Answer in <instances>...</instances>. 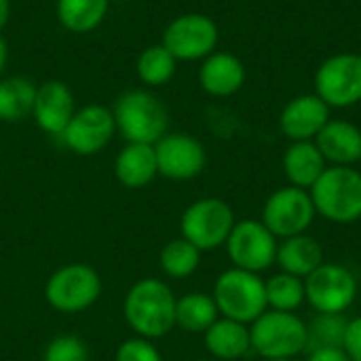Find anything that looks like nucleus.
Returning <instances> with one entry per match:
<instances>
[{
  "label": "nucleus",
  "instance_id": "aec40b11",
  "mask_svg": "<svg viewBox=\"0 0 361 361\" xmlns=\"http://www.w3.org/2000/svg\"><path fill=\"white\" fill-rule=\"evenodd\" d=\"M275 262L281 267L283 273L305 279L324 264V247L315 237L307 233L288 237L281 239V243L277 245Z\"/></svg>",
  "mask_w": 361,
  "mask_h": 361
},
{
  "label": "nucleus",
  "instance_id": "39448f33",
  "mask_svg": "<svg viewBox=\"0 0 361 361\" xmlns=\"http://www.w3.org/2000/svg\"><path fill=\"white\" fill-rule=\"evenodd\" d=\"M212 296L222 317L245 326L256 322L269 309L264 279L235 267L218 275Z\"/></svg>",
  "mask_w": 361,
  "mask_h": 361
},
{
  "label": "nucleus",
  "instance_id": "7c9ffc66",
  "mask_svg": "<svg viewBox=\"0 0 361 361\" xmlns=\"http://www.w3.org/2000/svg\"><path fill=\"white\" fill-rule=\"evenodd\" d=\"M114 361H163V357L159 349L152 345V341L133 336V338H127L123 345H118Z\"/></svg>",
  "mask_w": 361,
  "mask_h": 361
},
{
  "label": "nucleus",
  "instance_id": "a211bd4d",
  "mask_svg": "<svg viewBox=\"0 0 361 361\" xmlns=\"http://www.w3.org/2000/svg\"><path fill=\"white\" fill-rule=\"evenodd\" d=\"M243 61L226 51H214L203 59L199 70V85L205 93L214 97H231L245 85Z\"/></svg>",
  "mask_w": 361,
  "mask_h": 361
},
{
  "label": "nucleus",
  "instance_id": "c9c22d12",
  "mask_svg": "<svg viewBox=\"0 0 361 361\" xmlns=\"http://www.w3.org/2000/svg\"><path fill=\"white\" fill-rule=\"evenodd\" d=\"M267 361H296V360H267Z\"/></svg>",
  "mask_w": 361,
  "mask_h": 361
},
{
  "label": "nucleus",
  "instance_id": "4468645a",
  "mask_svg": "<svg viewBox=\"0 0 361 361\" xmlns=\"http://www.w3.org/2000/svg\"><path fill=\"white\" fill-rule=\"evenodd\" d=\"M154 154L159 173L176 182L197 178L207 163L205 146L188 133H165L154 144Z\"/></svg>",
  "mask_w": 361,
  "mask_h": 361
},
{
  "label": "nucleus",
  "instance_id": "5701e85b",
  "mask_svg": "<svg viewBox=\"0 0 361 361\" xmlns=\"http://www.w3.org/2000/svg\"><path fill=\"white\" fill-rule=\"evenodd\" d=\"M220 319L214 296L190 292L176 302V326L190 334H205Z\"/></svg>",
  "mask_w": 361,
  "mask_h": 361
},
{
  "label": "nucleus",
  "instance_id": "4be33fe9",
  "mask_svg": "<svg viewBox=\"0 0 361 361\" xmlns=\"http://www.w3.org/2000/svg\"><path fill=\"white\" fill-rule=\"evenodd\" d=\"M205 349L218 361H235L252 351L250 326L220 317L205 334Z\"/></svg>",
  "mask_w": 361,
  "mask_h": 361
},
{
  "label": "nucleus",
  "instance_id": "6ab92c4d",
  "mask_svg": "<svg viewBox=\"0 0 361 361\" xmlns=\"http://www.w3.org/2000/svg\"><path fill=\"white\" fill-rule=\"evenodd\" d=\"M328 163L315 142H292L283 154V173L290 186L311 190Z\"/></svg>",
  "mask_w": 361,
  "mask_h": 361
},
{
  "label": "nucleus",
  "instance_id": "c756f323",
  "mask_svg": "<svg viewBox=\"0 0 361 361\" xmlns=\"http://www.w3.org/2000/svg\"><path fill=\"white\" fill-rule=\"evenodd\" d=\"M42 361H89V349L82 338L61 334L47 345Z\"/></svg>",
  "mask_w": 361,
  "mask_h": 361
},
{
  "label": "nucleus",
  "instance_id": "393cba45",
  "mask_svg": "<svg viewBox=\"0 0 361 361\" xmlns=\"http://www.w3.org/2000/svg\"><path fill=\"white\" fill-rule=\"evenodd\" d=\"M110 0H57V19L72 34H87L95 30L106 13Z\"/></svg>",
  "mask_w": 361,
  "mask_h": 361
},
{
  "label": "nucleus",
  "instance_id": "7ed1b4c3",
  "mask_svg": "<svg viewBox=\"0 0 361 361\" xmlns=\"http://www.w3.org/2000/svg\"><path fill=\"white\" fill-rule=\"evenodd\" d=\"M252 351L267 360H294L307 351L309 334L307 324L288 311L267 309L256 322L250 324Z\"/></svg>",
  "mask_w": 361,
  "mask_h": 361
},
{
  "label": "nucleus",
  "instance_id": "473e14b6",
  "mask_svg": "<svg viewBox=\"0 0 361 361\" xmlns=\"http://www.w3.org/2000/svg\"><path fill=\"white\" fill-rule=\"evenodd\" d=\"M305 361H351L345 349L341 347H328V349H313L309 351Z\"/></svg>",
  "mask_w": 361,
  "mask_h": 361
},
{
  "label": "nucleus",
  "instance_id": "f257e3e1",
  "mask_svg": "<svg viewBox=\"0 0 361 361\" xmlns=\"http://www.w3.org/2000/svg\"><path fill=\"white\" fill-rule=\"evenodd\" d=\"M176 302L171 288L154 277L140 279L125 296L123 313L135 336L157 341L176 328Z\"/></svg>",
  "mask_w": 361,
  "mask_h": 361
},
{
  "label": "nucleus",
  "instance_id": "423d86ee",
  "mask_svg": "<svg viewBox=\"0 0 361 361\" xmlns=\"http://www.w3.org/2000/svg\"><path fill=\"white\" fill-rule=\"evenodd\" d=\"M102 296V277L89 264H66L57 269L44 286L47 302L59 313H82Z\"/></svg>",
  "mask_w": 361,
  "mask_h": 361
},
{
  "label": "nucleus",
  "instance_id": "2eb2a0df",
  "mask_svg": "<svg viewBox=\"0 0 361 361\" xmlns=\"http://www.w3.org/2000/svg\"><path fill=\"white\" fill-rule=\"evenodd\" d=\"M330 106L315 93L290 99L279 114V129L292 142H313L330 121Z\"/></svg>",
  "mask_w": 361,
  "mask_h": 361
},
{
  "label": "nucleus",
  "instance_id": "0eeeda50",
  "mask_svg": "<svg viewBox=\"0 0 361 361\" xmlns=\"http://www.w3.org/2000/svg\"><path fill=\"white\" fill-rule=\"evenodd\" d=\"M233 207L216 197L199 199L190 203L180 220V231L186 241H190L201 252L218 250L226 243L235 226Z\"/></svg>",
  "mask_w": 361,
  "mask_h": 361
},
{
  "label": "nucleus",
  "instance_id": "a878e982",
  "mask_svg": "<svg viewBox=\"0 0 361 361\" xmlns=\"http://www.w3.org/2000/svg\"><path fill=\"white\" fill-rule=\"evenodd\" d=\"M135 70L144 85L163 87L173 78V74L178 70V59L163 44H152L140 53Z\"/></svg>",
  "mask_w": 361,
  "mask_h": 361
},
{
  "label": "nucleus",
  "instance_id": "1a4fd4ad",
  "mask_svg": "<svg viewBox=\"0 0 361 361\" xmlns=\"http://www.w3.org/2000/svg\"><path fill=\"white\" fill-rule=\"evenodd\" d=\"M220 40L218 25L203 13H186L169 21L161 44L178 61H197L209 57Z\"/></svg>",
  "mask_w": 361,
  "mask_h": 361
},
{
  "label": "nucleus",
  "instance_id": "b1692460",
  "mask_svg": "<svg viewBox=\"0 0 361 361\" xmlns=\"http://www.w3.org/2000/svg\"><path fill=\"white\" fill-rule=\"evenodd\" d=\"M36 85L25 76H8L0 80V121L17 123L32 116Z\"/></svg>",
  "mask_w": 361,
  "mask_h": 361
},
{
  "label": "nucleus",
  "instance_id": "412c9836",
  "mask_svg": "<svg viewBox=\"0 0 361 361\" xmlns=\"http://www.w3.org/2000/svg\"><path fill=\"white\" fill-rule=\"evenodd\" d=\"M159 173L152 144H127L114 163L116 180L127 188H144Z\"/></svg>",
  "mask_w": 361,
  "mask_h": 361
},
{
  "label": "nucleus",
  "instance_id": "bb28decb",
  "mask_svg": "<svg viewBox=\"0 0 361 361\" xmlns=\"http://www.w3.org/2000/svg\"><path fill=\"white\" fill-rule=\"evenodd\" d=\"M159 264H161V271L167 277H171V279H186V277H190L199 269V264H201V250L195 247L184 237L173 239V241L165 243V247L161 250Z\"/></svg>",
  "mask_w": 361,
  "mask_h": 361
},
{
  "label": "nucleus",
  "instance_id": "6e6552de",
  "mask_svg": "<svg viewBox=\"0 0 361 361\" xmlns=\"http://www.w3.org/2000/svg\"><path fill=\"white\" fill-rule=\"evenodd\" d=\"M315 95L330 108H351L361 102V55L336 53L315 72Z\"/></svg>",
  "mask_w": 361,
  "mask_h": 361
},
{
  "label": "nucleus",
  "instance_id": "9b49d317",
  "mask_svg": "<svg viewBox=\"0 0 361 361\" xmlns=\"http://www.w3.org/2000/svg\"><path fill=\"white\" fill-rule=\"evenodd\" d=\"M224 245L235 269L260 275L275 264L279 243L262 220H239Z\"/></svg>",
  "mask_w": 361,
  "mask_h": 361
},
{
  "label": "nucleus",
  "instance_id": "f03ea898",
  "mask_svg": "<svg viewBox=\"0 0 361 361\" xmlns=\"http://www.w3.org/2000/svg\"><path fill=\"white\" fill-rule=\"evenodd\" d=\"M116 131L127 144H157L169 129L165 104L150 91L133 89L123 93L112 108Z\"/></svg>",
  "mask_w": 361,
  "mask_h": 361
},
{
  "label": "nucleus",
  "instance_id": "ddd939ff",
  "mask_svg": "<svg viewBox=\"0 0 361 361\" xmlns=\"http://www.w3.org/2000/svg\"><path fill=\"white\" fill-rule=\"evenodd\" d=\"M116 133V121L110 108L89 104L74 112L61 133L63 144L80 157H91L104 150Z\"/></svg>",
  "mask_w": 361,
  "mask_h": 361
},
{
  "label": "nucleus",
  "instance_id": "cd10ccee",
  "mask_svg": "<svg viewBox=\"0 0 361 361\" xmlns=\"http://www.w3.org/2000/svg\"><path fill=\"white\" fill-rule=\"evenodd\" d=\"M267 286V305L275 311L294 313L305 302V279L290 273H277L264 281Z\"/></svg>",
  "mask_w": 361,
  "mask_h": 361
},
{
  "label": "nucleus",
  "instance_id": "20e7f679",
  "mask_svg": "<svg viewBox=\"0 0 361 361\" xmlns=\"http://www.w3.org/2000/svg\"><path fill=\"white\" fill-rule=\"evenodd\" d=\"M315 212L330 222L349 224L361 218V171L328 165L309 190Z\"/></svg>",
  "mask_w": 361,
  "mask_h": 361
},
{
  "label": "nucleus",
  "instance_id": "2f4dec72",
  "mask_svg": "<svg viewBox=\"0 0 361 361\" xmlns=\"http://www.w3.org/2000/svg\"><path fill=\"white\" fill-rule=\"evenodd\" d=\"M343 349L351 361H361V317L349 319Z\"/></svg>",
  "mask_w": 361,
  "mask_h": 361
},
{
  "label": "nucleus",
  "instance_id": "f704fd0d",
  "mask_svg": "<svg viewBox=\"0 0 361 361\" xmlns=\"http://www.w3.org/2000/svg\"><path fill=\"white\" fill-rule=\"evenodd\" d=\"M6 59H8V47H6V40L0 36V74L6 68Z\"/></svg>",
  "mask_w": 361,
  "mask_h": 361
},
{
  "label": "nucleus",
  "instance_id": "f8f14e48",
  "mask_svg": "<svg viewBox=\"0 0 361 361\" xmlns=\"http://www.w3.org/2000/svg\"><path fill=\"white\" fill-rule=\"evenodd\" d=\"M357 298L355 275L336 262H324L305 277V302L317 313H345Z\"/></svg>",
  "mask_w": 361,
  "mask_h": 361
},
{
  "label": "nucleus",
  "instance_id": "9d476101",
  "mask_svg": "<svg viewBox=\"0 0 361 361\" xmlns=\"http://www.w3.org/2000/svg\"><path fill=\"white\" fill-rule=\"evenodd\" d=\"M317 212L309 190L283 186L275 190L262 207V224L277 237L288 239L309 231Z\"/></svg>",
  "mask_w": 361,
  "mask_h": 361
},
{
  "label": "nucleus",
  "instance_id": "e433bc0d",
  "mask_svg": "<svg viewBox=\"0 0 361 361\" xmlns=\"http://www.w3.org/2000/svg\"><path fill=\"white\" fill-rule=\"evenodd\" d=\"M199 361H218V360H199Z\"/></svg>",
  "mask_w": 361,
  "mask_h": 361
},
{
  "label": "nucleus",
  "instance_id": "c85d7f7f",
  "mask_svg": "<svg viewBox=\"0 0 361 361\" xmlns=\"http://www.w3.org/2000/svg\"><path fill=\"white\" fill-rule=\"evenodd\" d=\"M349 319L345 313H317L311 324H307L309 345L307 351L313 349H328V347H341L345 343Z\"/></svg>",
  "mask_w": 361,
  "mask_h": 361
},
{
  "label": "nucleus",
  "instance_id": "dca6fc26",
  "mask_svg": "<svg viewBox=\"0 0 361 361\" xmlns=\"http://www.w3.org/2000/svg\"><path fill=\"white\" fill-rule=\"evenodd\" d=\"M74 95L61 80H47L36 89L32 116L49 135H61L74 116Z\"/></svg>",
  "mask_w": 361,
  "mask_h": 361
},
{
  "label": "nucleus",
  "instance_id": "72a5a7b5",
  "mask_svg": "<svg viewBox=\"0 0 361 361\" xmlns=\"http://www.w3.org/2000/svg\"><path fill=\"white\" fill-rule=\"evenodd\" d=\"M11 17V0H0V30L6 25Z\"/></svg>",
  "mask_w": 361,
  "mask_h": 361
},
{
  "label": "nucleus",
  "instance_id": "f3484780",
  "mask_svg": "<svg viewBox=\"0 0 361 361\" xmlns=\"http://www.w3.org/2000/svg\"><path fill=\"white\" fill-rule=\"evenodd\" d=\"M328 165L353 167L361 161V129L343 118H330L313 140Z\"/></svg>",
  "mask_w": 361,
  "mask_h": 361
}]
</instances>
